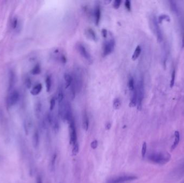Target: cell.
<instances>
[{"label": "cell", "mask_w": 184, "mask_h": 183, "mask_svg": "<svg viewBox=\"0 0 184 183\" xmlns=\"http://www.w3.org/2000/svg\"><path fill=\"white\" fill-rule=\"evenodd\" d=\"M149 159L156 164L163 165L170 160L171 155L167 152L154 153L149 156Z\"/></svg>", "instance_id": "1"}, {"label": "cell", "mask_w": 184, "mask_h": 183, "mask_svg": "<svg viewBox=\"0 0 184 183\" xmlns=\"http://www.w3.org/2000/svg\"><path fill=\"white\" fill-rule=\"evenodd\" d=\"M137 93V109L140 110L142 106L143 100L144 96V83L143 79L139 80L136 86Z\"/></svg>", "instance_id": "2"}, {"label": "cell", "mask_w": 184, "mask_h": 183, "mask_svg": "<svg viewBox=\"0 0 184 183\" xmlns=\"http://www.w3.org/2000/svg\"><path fill=\"white\" fill-rule=\"evenodd\" d=\"M73 84H74V87L76 88V93H80L81 90L82 88V76L80 70L76 69L73 73Z\"/></svg>", "instance_id": "3"}, {"label": "cell", "mask_w": 184, "mask_h": 183, "mask_svg": "<svg viewBox=\"0 0 184 183\" xmlns=\"http://www.w3.org/2000/svg\"><path fill=\"white\" fill-rule=\"evenodd\" d=\"M137 179L135 175H124L109 179L106 183H127Z\"/></svg>", "instance_id": "4"}, {"label": "cell", "mask_w": 184, "mask_h": 183, "mask_svg": "<svg viewBox=\"0 0 184 183\" xmlns=\"http://www.w3.org/2000/svg\"><path fill=\"white\" fill-rule=\"evenodd\" d=\"M70 124V144L74 145L77 141V134H76V127L74 119L71 121Z\"/></svg>", "instance_id": "5"}, {"label": "cell", "mask_w": 184, "mask_h": 183, "mask_svg": "<svg viewBox=\"0 0 184 183\" xmlns=\"http://www.w3.org/2000/svg\"><path fill=\"white\" fill-rule=\"evenodd\" d=\"M115 46V42L113 39L105 42L103 47V55L107 56L110 54V53H112L113 51H114Z\"/></svg>", "instance_id": "6"}, {"label": "cell", "mask_w": 184, "mask_h": 183, "mask_svg": "<svg viewBox=\"0 0 184 183\" xmlns=\"http://www.w3.org/2000/svg\"><path fill=\"white\" fill-rule=\"evenodd\" d=\"M76 48L82 57L85 58L86 60H87L89 63H92V60L91 55L89 54L88 51L86 48L85 46L83 45L82 43H79L76 45Z\"/></svg>", "instance_id": "7"}, {"label": "cell", "mask_w": 184, "mask_h": 183, "mask_svg": "<svg viewBox=\"0 0 184 183\" xmlns=\"http://www.w3.org/2000/svg\"><path fill=\"white\" fill-rule=\"evenodd\" d=\"M19 93L16 90H14L12 92L7 99V105L9 107H11L17 104L19 100Z\"/></svg>", "instance_id": "8"}, {"label": "cell", "mask_w": 184, "mask_h": 183, "mask_svg": "<svg viewBox=\"0 0 184 183\" xmlns=\"http://www.w3.org/2000/svg\"><path fill=\"white\" fill-rule=\"evenodd\" d=\"M58 115L63 121H66V102L58 103Z\"/></svg>", "instance_id": "9"}, {"label": "cell", "mask_w": 184, "mask_h": 183, "mask_svg": "<svg viewBox=\"0 0 184 183\" xmlns=\"http://www.w3.org/2000/svg\"><path fill=\"white\" fill-rule=\"evenodd\" d=\"M57 90V100L58 103H60L64 100V89L63 84H60L59 85Z\"/></svg>", "instance_id": "10"}, {"label": "cell", "mask_w": 184, "mask_h": 183, "mask_svg": "<svg viewBox=\"0 0 184 183\" xmlns=\"http://www.w3.org/2000/svg\"><path fill=\"white\" fill-rule=\"evenodd\" d=\"M101 16V10L100 5L97 4L94 10V19L96 25H99L100 22Z\"/></svg>", "instance_id": "11"}, {"label": "cell", "mask_w": 184, "mask_h": 183, "mask_svg": "<svg viewBox=\"0 0 184 183\" xmlns=\"http://www.w3.org/2000/svg\"><path fill=\"white\" fill-rule=\"evenodd\" d=\"M137 104V88L136 87L135 90L133 91L131 94L130 100L129 103V106L130 108H134Z\"/></svg>", "instance_id": "12"}, {"label": "cell", "mask_w": 184, "mask_h": 183, "mask_svg": "<svg viewBox=\"0 0 184 183\" xmlns=\"http://www.w3.org/2000/svg\"><path fill=\"white\" fill-rule=\"evenodd\" d=\"M153 22H154V27H155V29L156 31V34L157 36L158 39L159 40L160 42H161L162 40V34H161V30H160V27H159L158 21L155 17H154Z\"/></svg>", "instance_id": "13"}, {"label": "cell", "mask_w": 184, "mask_h": 183, "mask_svg": "<svg viewBox=\"0 0 184 183\" xmlns=\"http://www.w3.org/2000/svg\"><path fill=\"white\" fill-rule=\"evenodd\" d=\"M82 127L85 131H87L89 127V118L88 117V114L86 111H85L83 113L82 116Z\"/></svg>", "instance_id": "14"}, {"label": "cell", "mask_w": 184, "mask_h": 183, "mask_svg": "<svg viewBox=\"0 0 184 183\" xmlns=\"http://www.w3.org/2000/svg\"><path fill=\"white\" fill-rule=\"evenodd\" d=\"M86 34L87 36L89 39H91L92 40L96 42L97 40V34L95 33V31L93 30L91 28H88L86 30Z\"/></svg>", "instance_id": "15"}, {"label": "cell", "mask_w": 184, "mask_h": 183, "mask_svg": "<svg viewBox=\"0 0 184 183\" xmlns=\"http://www.w3.org/2000/svg\"><path fill=\"white\" fill-rule=\"evenodd\" d=\"M65 79V88L67 89L70 88L71 85L72 84V82H73V77L72 75L68 73H66L64 75Z\"/></svg>", "instance_id": "16"}, {"label": "cell", "mask_w": 184, "mask_h": 183, "mask_svg": "<svg viewBox=\"0 0 184 183\" xmlns=\"http://www.w3.org/2000/svg\"><path fill=\"white\" fill-rule=\"evenodd\" d=\"M32 143L34 148H36L38 147L39 143V135L38 130H36L34 132L33 138H32Z\"/></svg>", "instance_id": "17"}, {"label": "cell", "mask_w": 184, "mask_h": 183, "mask_svg": "<svg viewBox=\"0 0 184 183\" xmlns=\"http://www.w3.org/2000/svg\"><path fill=\"white\" fill-rule=\"evenodd\" d=\"M42 88L43 87H42V84L38 83L32 88V90L31 91V94L34 96H36L41 92Z\"/></svg>", "instance_id": "18"}, {"label": "cell", "mask_w": 184, "mask_h": 183, "mask_svg": "<svg viewBox=\"0 0 184 183\" xmlns=\"http://www.w3.org/2000/svg\"><path fill=\"white\" fill-rule=\"evenodd\" d=\"M15 83V75L13 71L10 72L9 83V90H12Z\"/></svg>", "instance_id": "19"}, {"label": "cell", "mask_w": 184, "mask_h": 183, "mask_svg": "<svg viewBox=\"0 0 184 183\" xmlns=\"http://www.w3.org/2000/svg\"><path fill=\"white\" fill-rule=\"evenodd\" d=\"M180 141V134L178 131H175V140L173 144L172 147H171V150H173L175 148H176V147L178 145L179 142Z\"/></svg>", "instance_id": "20"}, {"label": "cell", "mask_w": 184, "mask_h": 183, "mask_svg": "<svg viewBox=\"0 0 184 183\" xmlns=\"http://www.w3.org/2000/svg\"><path fill=\"white\" fill-rule=\"evenodd\" d=\"M35 113H36V117L39 118L40 117L42 111V105L40 102H38L36 103L35 105Z\"/></svg>", "instance_id": "21"}, {"label": "cell", "mask_w": 184, "mask_h": 183, "mask_svg": "<svg viewBox=\"0 0 184 183\" xmlns=\"http://www.w3.org/2000/svg\"><path fill=\"white\" fill-rule=\"evenodd\" d=\"M141 51H142L141 47L139 45L137 46L136 49H135V51L134 52L133 55H132V60H136L138 58L139 56L140 55V53H141Z\"/></svg>", "instance_id": "22"}, {"label": "cell", "mask_w": 184, "mask_h": 183, "mask_svg": "<svg viewBox=\"0 0 184 183\" xmlns=\"http://www.w3.org/2000/svg\"><path fill=\"white\" fill-rule=\"evenodd\" d=\"M51 126L53 127V130L55 133L58 132L59 130V123L58 120L57 119V117L55 116L54 117Z\"/></svg>", "instance_id": "23"}, {"label": "cell", "mask_w": 184, "mask_h": 183, "mask_svg": "<svg viewBox=\"0 0 184 183\" xmlns=\"http://www.w3.org/2000/svg\"><path fill=\"white\" fill-rule=\"evenodd\" d=\"M46 88L47 92H50L52 87V79L51 76H46L45 79Z\"/></svg>", "instance_id": "24"}, {"label": "cell", "mask_w": 184, "mask_h": 183, "mask_svg": "<svg viewBox=\"0 0 184 183\" xmlns=\"http://www.w3.org/2000/svg\"><path fill=\"white\" fill-rule=\"evenodd\" d=\"M128 87H129V90L131 92H133L136 87V86L135 85V80L134 79V78L131 76L129 78V82H128Z\"/></svg>", "instance_id": "25"}, {"label": "cell", "mask_w": 184, "mask_h": 183, "mask_svg": "<svg viewBox=\"0 0 184 183\" xmlns=\"http://www.w3.org/2000/svg\"><path fill=\"white\" fill-rule=\"evenodd\" d=\"M40 72H41V68H40V65L39 64H36L31 71V74L34 75L40 74Z\"/></svg>", "instance_id": "26"}, {"label": "cell", "mask_w": 184, "mask_h": 183, "mask_svg": "<svg viewBox=\"0 0 184 183\" xmlns=\"http://www.w3.org/2000/svg\"><path fill=\"white\" fill-rule=\"evenodd\" d=\"M121 106V102L120 98H116L113 101V108L115 109H119Z\"/></svg>", "instance_id": "27"}, {"label": "cell", "mask_w": 184, "mask_h": 183, "mask_svg": "<svg viewBox=\"0 0 184 183\" xmlns=\"http://www.w3.org/2000/svg\"><path fill=\"white\" fill-rule=\"evenodd\" d=\"M73 148L72 149V155H73V156H76V155L78 154L79 150V144H78V142H76V144L73 145Z\"/></svg>", "instance_id": "28"}, {"label": "cell", "mask_w": 184, "mask_h": 183, "mask_svg": "<svg viewBox=\"0 0 184 183\" xmlns=\"http://www.w3.org/2000/svg\"><path fill=\"white\" fill-rule=\"evenodd\" d=\"M55 103H56V99H55V97H52L51 100H50V111H53V109L55 108Z\"/></svg>", "instance_id": "29"}, {"label": "cell", "mask_w": 184, "mask_h": 183, "mask_svg": "<svg viewBox=\"0 0 184 183\" xmlns=\"http://www.w3.org/2000/svg\"><path fill=\"white\" fill-rule=\"evenodd\" d=\"M164 19L166 20V21H170V17L166 15H162L160 16L159 18H158V23H160Z\"/></svg>", "instance_id": "30"}, {"label": "cell", "mask_w": 184, "mask_h": 183, "mask_svg": "<svg viewBox=\"0 0 184 183\" xmlns=\"http://www.w3.org/2000/svg\"><path fill=\"white\" fill-rule=\"evenodd\" d=\"M146 149H147V145L146 142H144L143 144L142 148V156L143 157H144L146 155Z\"/></svg>", "instance_id": "31"}, {"label": "cell", "mask_w": 184, "mask_h": 183, "mask_svg": "<svg viewBox=\"0 0 184 183\" xmlns=\"http://www.w3.org/2000/svg\"><path fill=\"white\" fill-rule=\"evenodd\" d=\"M175 78H176V72H175V70L174 69L173 71L172 76H171V82H170V87L171 88L173 87L174 84H175Z\"/></svg>", "instance_id": "32"}, {"label": "cell", "mask_w": 184, "mask_h": 183, "mask_svg": "<svg viewBox=\"0 0 184 183\" xmlns=\"http://www.w3.org/2000/svg\"><path fill=\"white\" fill-rule=\"evenodd\" d=\"M124 5H125V8L127 9L128 11L130 12L131 10V2H130V1L129 0H126L125 1Z\"/></svg>", "instance_id": "33"}, {"label": "cell", "mask_w": 184, "mask_h": 183, "mask_svg": "<svg viewBox=\"0 0 184 183\" xmlns=\"http://www.w3.org/2000/svg\"><path fill=\"white\" fill-rule=\"evenodd\" d=\"M121 0H115L114 2V3H113L114 8L116 9H118V8H119L120 6H121Z\"/></svg>", "instance_id": "34"}, {"label": "cell", "mask_w": 184, "mask_h": 183, "mask_svg": "<svg viewBox=\"0 0 184 183\" xmlns=\"http://www.w3.org/2000/svg\"><path fill=\"white\" fill-rule=\"evenodd\" d=\"M18 19H17V18H14L13 19V21H12V28H13V29H15V28H17V27H18Z\"/></svg>", "instance_id": "35"}, {"label": "cell", "mask_w": 184, "mask_h": 183, "mask_svg": "<svg viewBox=\"0 0 184 183\" xmlns=\"http://www.w3.org/2000/svg\"><path fill=\"white\" fill-rule=\"evenodd\" d=\"M25 85L28 89H30L31 86V81L29 78H27L25 81Z\"/></svg>", "instance_id": "36"}, {"label": "cell", "mask_w": 184, "mask_h": 183, "mask_svg": "<svg viewBox=\"0 0 184 183\" xmlns=\"http://www.w3.org/2000/svg\"><path fill=\"white\" fill-rule=\"evenodd\" d=\"M97 145H98V142L97 140H94L91 143V146L92 148H93V149H95L97 148Z\"/></svg>", "instance_id": "37"}, {"label": "cell", "mask_w": 184, "mask_h": 183, "mask_svg": "<svg viewBox=\"0 0 184 183\" xmlns=\"http://www.w3.org/2000/svg\"><path fill=\"white\" fill-rule=\"evenodd\" d=\"M102 34H103V38H107V34H108V31H107L106 28H103V30H102Z\"/></svg>", "instance_id": "38"}, {"label": "cell", "mask_w": 184, "mask_h": 183, "mask_svg": "<svg viewBox=\"0 0 184 183\" xmlns=\"http://www.w3.org/2000/svg\"><path fill=\"white\" fill-rule=\"evenodd\" d=\"M56 157H57V155L56 154H55V155H53V157H52V166H55V163Z\"/></svg>", "instance_id": "39"}, {"label": "cell", "mask_w": 184, "mask_h": 183, "mask_svg": "<svg viewBox=\"0 0 184 183\" xmlns=\"http://www.w3.org/2000/svg\"><path fill=\"white\" fill-rule=\"evenodd\" d=\"M37 183H43L42 177L40 176H38L37 178Z\"/></svg>", "instance_id": "40"}, {"label": "cell", "mask_w": 184, "mask_h": 183, "mask_svg": "<svg viewBox=\"0 0 184 183\" xmlns=\"http://www.w3.org/2000/svg\"><path fill=\"white\" fill-rule=\"evenodd\" d=\"M110 127H111V124L109 123H108L106 125V129L107 130H110Z\"/></svg>", "instance_id": "41"}, {"label": "cell", "mask_w": 184, "mask_h": 183, "mask_svg": "<svg viewBox=\"0 0 184 183\" xmlns=\"http://www.w3.org/2000/svg\"><path fill=\"white\" fill-rule=\"evenodd\" d=\"M182 183H184V181H182Z\"/></svg>", "instance_id": "42"}]
</instances>
